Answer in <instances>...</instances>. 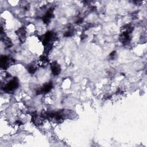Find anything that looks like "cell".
<instances>
[{
    "instance_id": "cell-1",
    "label": "cell",
    "mask_w": 147,
    "mask_h": 147,
    "mask_svg": "<svg viewBox=\"0 0 147 147\" xmlns=\"http://www.w3.org/2000/svg\"><path fill=\"white\" fill-rule=\"evenodd\" d=\"M56 38V34L52 31H48L42 36L38 37L40 41L44 47V55H47L52 48L53 44Z\"/></svg>"
},
{
    "instance_id": "cell-13",
    "label": "cell",
    "mask_w": 147,
    "mask_h": 147,
    "mask_svg": "<svg viewBox=\"0 0 147 147\" xmlns=\"http://www.w3.org/2000/svg\"><path fill=\"white\" fill-rule=\"evenodd\" d=\"M27 69L30 74H33L37 71V64H30L27 67Z\"/></svg>"
},
{
    "instance_id": "cell-9",
    "label": "cell",
    "mask_w": 147,
    "mask_h": 147,
    "mask_svg": "<svg viewBox=\"0 0 147 147\" xmlns=\"http://www.w3.org/2000/svg\"><path fill=\"white\" fill-rule=\"evenodd\" d=\"M49 63V61L47 56L43 54L39 57L37 64L39 67L44 68V67H47Z\"/></svg>"
},
{
    "instance_id": "cell-8",
    "label": "cell",
    "mask_w": 147,
    "mask_h": 147,
    "mask_svg": "<svg viewBox=\"0 0 147 147\" xmlns=\"http://www.w3.org/2000/svg\"><path fill=\"white\" fill-rule=\"evenodd\" d=\"M52 87H53V83L52 82H49L47 83L44 84L41 88L37 90L36 91V94H40L43 93H47L51 90Z\"/></svg>"
},
{
    "instance_id": "cell-3",
    "label": "cell",
    "mask_w": 147,
    "mask_h": 147,
    "mask_svg": "<svg viewBox=\"0 0 147 147\" xmlns=\"http://www.w3.org/2000/svg\"><path fill=\"white\" fill-rule=\"evenodd\" d=\"M19 86V81L17 78H13L10 80L7 84H6L2 89L4 91L6 92H10L14 91L18 88Z\"/></svg>"
},
{
    "instance_id": "cell-12",
    "label": "cell",
    "mask_w": 147,
    "mask_h": 147,
    "mask_svg": "<svg viewBox=\"0 0 147 147\" xmlns=\"http://www.w3.org/2000/svg\"><path fill=\"white\" fill-rule=\"evenodd\" d=\"M76 32V30L75 28L72 27H68V29L64 32V36L68 37H71L75 34Z\"/></svg>"
},
{
    "instance_id": "cell-2",
    "label": "cell",
    "mask_w": 147,
    "mask_h": 147,
    "mask_svg": "<svg viewBox=\"0 0 147 147\" xmlns=\"http://www.w3.org/2000/svg\"><path fill=\"white\" fill-rule=\"evenodd\" d=\"M134 28L130 25H126L122 27L121 33L119 35V40L123 45H127L131 39V33Z\"/></svg>"
},
{
    "instance_id": "cell-10",
    "label": "cell",
    "mask_w": 147,
    "mask_h": 147,
    "mask_svg": "<svg viewBox=\"0 0 147 147\" xmlns=\"http://www.w3.org/2000/svg\"><path fill=\"white\" fill-rule=\"evenodd\" d=\"M52 74L55 75H59L61 72V67L56 61H53L50 64Z\"/></svg>"
},
{
    "instance_id": "cell-11",
    "label": "cell",
    "mask_w": 147,
    "mask_h": 147,
    "mask_svg": "<svg viewBox=\"0 0 147 147\" xmlns=\"http://www.w3.org/2000/svg\"><path fill=\"white\" fill-rule=\"evenodd\" d=\"M1 40L2 41L3 43L5 45L6 48H10L12 46V42L10 39L6 36V34L3 33H1Z\"/></svg>"
},
{
    "instance_id": "cell-7",
    "label": "cell",
    "mask_w": 147,
    "mask_h": 147,
    "mask_svg": "<svg viewBox=\"0 0 147 147\" xmlns=\"http://www.w3.org/2000/svg\"><path fill=\"white\" fill-rule=\"evenodd\" d=\"M53 8H49L47 11L46 12V13L43 16V17L41 18L44 23L46 25H48L50 23L51 20L52 19V18L54 17V14H53Z\"/></svg>"
},
{
    "instance_id": "cell-15",
    "label": "cell",
    "mask_w": 147,
    "mask_h": 147,
    "mask_svg": "<svg viewBox=\"0 0 147 147\" xmlns=\"http://www.w3.org/2000/svg\"><path fill=\"white\" fill-rule=\"evenodd\" d=\"M16 123L17 124V125H21V124H22V122H20V121H17L16 122Z\"/></svg>"
},
{
    "instance_id": "cell-6",
    "label": "cell",
    "mask_w": 147,
    "mask_h": 147,
    "mask_svg": "<svg viewBox=\"0 0 147 147\" xmlns=\"http://www.w3.org/2000/svg\"><path fill=\"white\" fill-rule=\"evenodd\" d=\"M32 122L36 125H40L42 123L43 120L45 119L42 114L39 115L36 111L32 113Z\"/></svg>"
},
{
    "instance_id": "cell-5",
    "label": "cell",
    "mask_w": 147,
    "mask_h": 147,
    "mask_svg": "<svg viewBox=\"0 0 147 147\" xmlns=\"http://www.w3.org/2000/svg\"><path fill=\"white\" fill-rule=\"evenodd\" d=\"M16 33L20 41L24 43L27 38V32L25 27H21L16 31Z\"/></svg>"
},
{
    "instance_id": "cell-14",
    "label": "cell",
    "mask_w": 147,
    "mask_h": 147,
    "mask_svg": "<svg viewBox=\"0 0 147 147\" xmlns=\"http://www.w3.org/2000/svg\"><path fill=\"white\" fill-rule=\"evenodd\" d=\"M117 52L115 51H113L111 52V53H110L109 55V58L111 60H115L117 58Z\"/></svg>"
},
{
    "instance_id": "cell-4",
    "label": "cell",
    "mask_w": 147,
    "mask_h": 147,
    "mask_svg": "<svg viewBox=\"0 0 147 147\" xmlns=\"http://www.w3.org/2000/svg\"><path fill=\"white\" fill-rule=\"evenodd\" d=\"M14 59L9 56H1L0 59V67L1 68L6 69L14 64Z\"/></svg>"
}]
</instances>
